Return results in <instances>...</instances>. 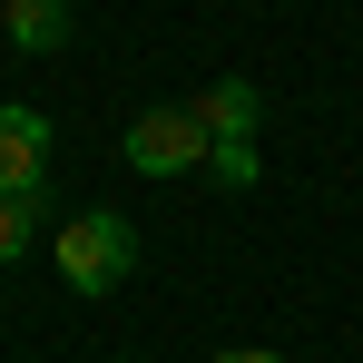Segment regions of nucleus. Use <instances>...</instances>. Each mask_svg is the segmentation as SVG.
<instances>
[{
  "label": "nucleus",
  "instance_id": "nucleus-1",
  "mask_svg": "<svg viewBox=\"0 0 363 363\" xmlns=\"http://www.w3.org/2000/svg\"><path fill=\"white\" fill-rule=\"evenodd\" d=\"M50 255H60V275L79 295H108V285H128V265H138V226L108 216V206H89V216H60Z\"/></svg>",
  "mask_w": 363,
  "mask_h": 363
},
{
  "label": "nucleus",
  "instance_id": "nucleus-2",
  "mask_svg": "<svg viewBox=\"0 0 363 363\" xmlns=\"http://www.w3.org/2000/svg\"><path fill=\"white\" fill-rule=\"evenodd\" d=\"M138 177H186V167H206L216 157V138L196 128V108L186 99H157L147 118H128V147H118Z\"/></svg>",
  "mask_w": 363,
  "mask_h": 363
},
{
  "label": "nucleus",
  "instance_id": "nucleus-3",
  "mask_svg": "<svg viewBox=\"0 0 363 363\" xmlns=\"http://www.w3.org/2000/svg\"><path fill=\"white\" fill-rule=\"evenodd\" d=\"M50 186V118L0 99V196H40Z\"/></svg>",
  "mask_w": 363,
  "mask_h": 363
},
{
  "label": "nucleus",
  "instance_id": "nucleus-4",
  "mask_svg": "<svg viewBox=\"0 0 363 363\" xmlns=\"http://www.w3.org/2000/svg\"><path fill=\"white\" fill-rule=\"evenodd\" d=\"M186 108H196V128H206L216 147H255V118H265L255 79H216V89H196Z\"/></svg>",
  "mask_w": 363,
  "mask_h": 363
},
{
  "label": "nucleus",
  "instance_id": "nucleus-5",
  "mask_svg": "<svg viewBox=\"0 0 363 363\" xmlns=\"http://www.w3.org/2000/svg\"><path fill=\"white\" fill-rule=\"evenodd\" d=\"M0 40H20V50H60V40H69V0H0Z\"/></svg>",
  "mask_w": 363,
  "mask_h": 363
},
{
  "label": "nucleus",
  "instance_id": "nucleus-6",
  "mask_svg": "<svg viewBox=\"0 0 363 363\" xmlns=\"http://www.w3.org/2000/svg\"><path fill=\"white\" fill-rule=\"evenodd\" d=\"M40 236H60V226H50V186H40V196H0V265H20Z\"/></svg>",
  "mask_w": 363,
  "mask_h": 363
},
{
  "label": "nucleus",
  "instance_id": "nucleus-7",
  "mask_svg": "<svg viewBox=\"0 0 363 363\" xmlns=\"http://www.w3.org/2000/svg\"><path fill=\"white\" fill-rule=\"evenodd\" d=\"M255 167H265L255 147H216V157H206V177L226 186V196H245V186H255Z\"/></svg>",
  "mask_w": 363,
  "mask_h": 363
},
{
  "label": "nucleus",
  "instance_id": "nucleus-8",
  "mask_svg": "<svg viewBox=\"0 0 363 363\" xmlns=\"http://www.w3.org/2000/svg\"><path fill=\"white\" fill-rule=\"evenodd\" d=\"M216 363H285V354H265V344H226Z\"/></svg>",
  "mask_w": 363,
  "mask_h": 363
}]
</instances>
